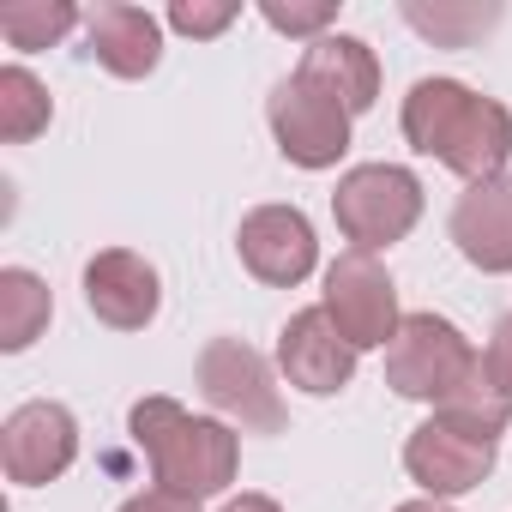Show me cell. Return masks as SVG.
Segmentation results:
<instances>
[{
	"label": "cell",
	"mask_w": 512,
	"mask_h": 512,
	"mask_svg": "<svg viewBox=\"0 0 512 512\" xmlns=\"http://www.w3.org/2000/svg\"><path fill=\"white\" fill-rule=\"evenodd\" d=\"M404 139L464 181H494L512 157V109L458 79H416L404 97Z\"/></svg>",
	"instance_id": "1"
},
{
	"label": "cell",
	"mask_w": 512,
	"mask_h": 512,
	"mask_svg": "<svg viewBox=\"0 0 512 512\" xmlns=\"http://www.w3.org/2000/svg\"><path fill=\"white\" fill-rule=\"evenodd\" d=\"M127 434L133 446L151 458V482L163 494H181V500H211L235 482V464H241V446L229 434V422H211V416H193L181 410L175 398H139L127 410Z\"/></svg>",
	"instance_id": "2"
},
{
	"label": "cell",
	"mask_w": 512,
	"mask_h": 512,
	"mask_svg": "<svg viewBox=\"0 0 512 512\" xmlns=\"http://www.w3.org/2000/svg\"><path fill=\"white\" fill-rule=\"evenodd\" d=\"M332 217H338L344 241H356V253H380L416 229L422 181L398 163H356L332 193Z\"/></svg>",
	"instance_id": "3"
},
{
	"label": "cell",
	"mask_w": 512,
	"mask_h": 512,
	"mask_svg": "<svg viewBox=\"0 0 512 512\" xmlns=\"http://www.w3.org/2000/svg\"><path fill=\"white\" fill-rule=\"evenodd\" d=\"M199 392H205V404L223 416V422H235L241 434H278L284 428V398H278V386H272V362L253 350V344H241V338H211L205 350H199Z\"/></svg>",
	"instance_id": "4"
},
{
	"label": "cell",
	"mask_w": 512,
	"mask_h": 512,
	"mask_svg": "<svg viewBox=\"0 0 512 512\" xmlns=\"http://www.w3.org/2000/svg\"><path fill=\"white\" fill-rule=\"evenodd\" d=\"M476 350L470 338L440 320V314H404L398 338L386 344V386L398 398H422V404H446V392L470 374Z\"/></svg>",
	"instance_id": "5"
},
{
	"label": "cell",
	"mask_w": 512,
	"mask_h": 512,
	"mask_svg": "<svg viewBox=\"0 0 512 512\" xmlns=\"http://www.w3.org/2000/svg\"><path fill=\"white\" fill-rule=\"evenodd\" d=\"M266 121H272L278 151H284L296 169H332V163L350 151V109H344L338 97H326L320 85H308L302 73H290V79L272 85Z\"/></svg>",
	"instance_id": "6"
},
{
	"label": "cell",
	"mask_w": 512,
	"mask_h": 512,
	"mask_svg": "<svg viewBox=\"0 0 512 512\" xmlns=\"http://www.w3.org/2000/svg\"><path fill=\"white\" fill-rule=\"evenodd\" d=\"M326 320L344 332L350 350H374V344H392L404 314H398V290L386 278V266L374 260V253H338V260L326 266Z\"/></svg>",
	"instance_id": "7"
},
{
	"label": "cell",
	"mask_w": 512,
	"mask_h": 512,
	"mask_svg": "<svg viewBox=\"0 0 512 512\" xmlns=\"http://www.w3.org/2000/svg\"><path fill=\"white\" fill-rule=\"evenodd\" d=\"M73 458H79V422L55 398L19 404L7 416V428H0V464H7V482H19V488L55 482Z\"/></svg>",
	"instance_id": "8"
},
{
	"label": "cell",
	"mask_w": 512,
	"mask_h": 512,
	"mask_svg": "<svg viewBox=\"0 0 512 512\" xmlns=\"http://www.w3.org/2000/svg\"><path fill=\"white\" fill-rule=\"evenodd\" d=\"M235 253H241V266L260 284H272V290H290V284H302L320 266L314 223L296 205H260V211H247L241 229H235Z\"/></svg>",
	"instance_id": "9"
},
{
	"label": "cell",
	"mask_w": 512,
	"mask_h": 512,
	"mask_svg": "<svg viewBox=\"0 0 512 512\" xmlns=\"http://www.w3.org/2000/svg\"><path fill=\"white\" fill-rule=\"evenodd\" d=\"M404 470L428 488V500H458L470 494L476 482H488L494 470V440L446 422V416H428L410 440H404Z\"/></svg>",
	"instance_id": "10"
},
{
	"label": "cell",
	"mask_w": 512,
	"mask_h": 512,
	"mask_svg": "<svg viewBox=\"0 0 512 512\" xmlns=\"http://www.w3.org/2000/svg\"><path fill=\"white\" fill-rule=\"evenodd\" d=\"M163 302V278L151 260H139L133 247H103L97 260L85 266V308L115 326V332H145L157 320Z\"/></svg>",
	"instance_id": "11"
},
{
	"label": "cell",
	"mask_w": 512,
	"mask_h": 512,
	"mask_svg": "<svg viewBox=\"0 0 512 512\" xmlns=\"http://www.w3.org/2000/svg\"><path fill=\"white\" fill-rule=\"evenodd\" d=\"M278 368L290 386H302L308 398H332L356 380V350L344 344V332L326 320V308H302L290 314V326L278 332Z\"/></svg>",
	"instance_id": "12"
},
{
	"label": "cell",
	"mask_w": 512,
	"mask_h": 512,
	"mask_svg": "<svg viewBox=\"0 0 512 512\" xmlns=\"http://www.w3.org/2000/svg\"><path fill=\"white\" fill-rule=\"evenodd\" d=\"M452 241L476 272H512V181H470L452 205Z\"/></svg>",
	"instance_id": "13"
},
{
	"label": "cell",
	"mask_w": 512,
	"mask_h": 512,
	"mask_svg": "<svg viewBox=\"0 0 512 512\" xmlns=\"http://www.w3.org/2000/svg\"><path fill=\"white\" fill-rule=\"evenodd\" d=\"M85 43H91L85 55H97L115 79H145L163 61V25L127 0H103L85 13Z\"/></svg>",
	"instance_id": "14"
},
{
	"label": "cell",
	"mask_w": 512,
	"mask_h": 512,
	"mask_svg": "<svg viewBox=\"0 0 512 512\" xmlns=\"http://www.w3.org/2000/svg\"><path fill=\"white\" fill-rule=\"evenodd\" d=\"M302 79L320 85L326 97H338L350 115L374 109V97H380V61H374V49L362 37H344V31H326L320 43H308Z\"/></svg>",
	"instance_id": "15"
},
{
	"label": "cell",
	"mask_w": 512,
	"mask_h": 512,
	"mask_svg": "<svg viewBox=\"0 0 512 512\" xmlns=\"http://www.w3.org/2000/svg\"><path fill=\"white\" fill-rule=\"evenodd\" d=\"M434 416H446V422H458V428H470V434H482V440H500V434H506L512 398H506V386L494 380L488 356L470 362V374L446 392V404H434Z\"/></svg>",
	"instance_id": "16"
},
{
	"label": "cell",
	"mask_w": 512,
	"mask_h": 512,
	"mask_svg": "<svg viewBox=\"0 0 512 512\" xmlns=\"http://www.w3.org/2000/svg\"><path fill=\"white\" fill-rule=\"evenodd\" d=\"M49 314H55V302H49V284L37 272H25V266L0 272V350H7V356L31 350L43 338Z\"/></svg>",
	"instance_id": "17"
},
{
	"label": "cell",
	"mask_w": 512,
	"mask_h": 512,
	"mask_svg": "<svg viewBox=\"0 0 512 512\" xmlns=\"http://www.w3.org/2000/svg\"><path fill=\"white\" fill-rule=\"evenodd\" d=\"M49 121H55L49 85H43L37 73H25V67H0V139H7V145H25V139H37Z\"/></svg>",
	"instance_id": "18"
},
{
	"label": "cell",
	"mask_w": 512,
	"mask_h": 512,
	"mask_svg": "<svg viewBox=\"0 0 512 512\" xmlns=\"http://www.w3.org/2000/svg\"><path fill=\"white\" fill-rule=\"evenodd\" d=\"M79 25L73 0H19V7H0V37L13 49H49Z\"/></svg>",
	"instance_id": "19"
},
{
	"label": "cell",
	"mask_w": 512,
	"mask_h": 512,
	"mask_svg": "<svg viewBox=\"0 0 512 512\" xmlns=\"http://www.w3.org/2000/svg\"><path fill=\"white\" fill-rule=\"evenodd\" d=\"M404 25L422 31L440 49H464L470 37H482L488 25H500V7H422V0H404Z\"/></svg>",
	"instance_id": "20"
},
{
	"label": "cell",
	"mask_w": 512,
	"mask_h": 512,
	"mask_svg": "<svg viewBox=\"0 0 512 512\" xmlns=\"http://www.w3.org/2000/svg\"><path fill=\"white\" fill-rule=\"evenodd\" d=\"M266 25L272 31H284V37H326V25L338 19V7H332V0H266Z\"/></svg>",
	"instance_id": "21"
},
{
	"label": "cell",
	"mask_w": 512,
	"mask_h": 512,
	"mask_svg": "<svg viewBox=\"0 0 512 512\" xmlns=\"http://www.w3.org/2000/svg\"><path fill=\"white\" fill-rule=\"evenodd\" d=\"M169 25L181 37H223L235 25V0H175L169 7Z\"/></svg>",
	"instance_id": "22"
},
{
	"label": "cell",
	"mask_w": 512,
	"mask_h": 512,
	"mask_svg": "<svg viewBox=\"0 0 512 512\" xmlns=\"http://www.w3.org/2000/svg\"><path fill=\"white\" fill-rule=\"evenodd\" d=\"M482 356H488L494 380H500V386H506V398H512V314L494 326V338H488V350H482Z\"/></svg>",
	"instance_id": "23"
},
{
	"label": "cell",
	"mask_w": 512,
	"mask_h": 512,
	"mask_svg": "<svg viewBox=\"0 0 512 512\" xmlns=\"http://www.w3.org/2000/svg\"><path fill=\"white\" fill-rule=\"evenodd\" d=\"M121 512H199V500H181V494H163V488H145L133 494Z\"/></svg>",
	"instance_id": "24"
},
{
	"label": "cell",
	"mask_w": 512,
	"mask_h": 512,
	"mask_svg": "<svg viewBox=\"0 0 512 512\" xmlns=\"http://www.w3.org/2000/svg\"><path fill=\"white\" fill-rule=\"evenodd\" d=\"M223 512H284V506H278L272 494H241V500H229Z\"/></svg>",
	"instance_id": "25"
},
{
	"label": "cell",
	"mask_w": 512,
	"mask_h": 512,
	"mask_svg": "<svg viewBox=\"0 0 512 512\" xmlns=\"http://www.w3.org/2000/svg\"><path fill=\"white\" fill-rule=\"evenodd\" d=\"M398 512H452V506H446V500H404Z\"/></svg>",
	"instance_id": "26"
}]
</instances>
